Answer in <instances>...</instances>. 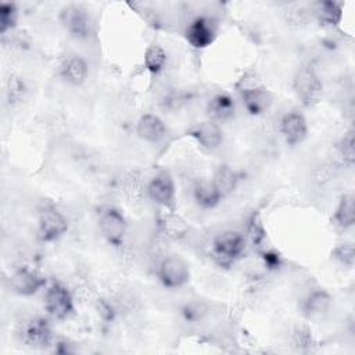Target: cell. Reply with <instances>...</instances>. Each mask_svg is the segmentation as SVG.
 I'll return each instance as SVG.
<instances>
[{
	"label": "cell",
	"mask_w": 355,
	"mask_h": 355,
	"mask_svg": "<svg viewBox=\"0 0 355 355\" xmlns=\"http://www.w3.org/2000/svg\"><path fill=\"white\" fill-rule=\"evenodd\" d=\"M245 236L237 230L219 233L211 244V257L220 268H230L244 252Z\"/></svg>",
	"instance_id": "6da1fadb"
},
{
	"label": "cell",
	"mask_w": 355,
	"mask_h": 355,
	"mask_svg": "<svg viewBox=\"0 0 355 355\" xmlns=\"http://www.w3.org/2000/svg\"><path fill=\"white\" fill-rule=\"evenodd\" d=\"M293 90L305 107H312L319 103L323 93V83L312 65L304 64L297 68L293 76Z\"/></svg>",
	"instance_id": "7a4b0ae2"
},
{
	"label": "cell",
	"mask_w": 355,
	"mask_h": 355,
	"mask_svg": "<svg viewBox=\"0 0 355 355\" xmlns=\"http://www.w3.org/2000/svg\"><path fill=\"white\" fill-rule=\"evenodd\" d=\"M236 87L240 100L248 114L259 115L269 108L272 103V94L257 78L243 76L236 85Z\"/></svg>",
	"instance_id": "3957f363"
},
{
	"label": "cell",
	"mask_w": 355,
	"mask_h": 355,
	"mask_svg": "<svg viewBox=\"0 0 355 355\" xmlns=\"http://www.w3.org/2000/svg\"><path fill=\"white\" fill-rule=\"evenodd\" d=\"M98 229L110 245L115 248L123 245L128 233V222L122 211H119L116 207L108 205L100 209Z\"/></svg>",
	"instance_id": "277c9868"
},
{
	"label": "cell",
	"mask_w": 355,
	"mask_h": 355,
	"mask_svg": "<svg viewBox=\"0 0 355 355\" xmlns=\"http://www.w3.org/2000/svg\"><path fill=\"white\" fill-rule=\"evenodd\" d=\"M44 309L53 319L57 320H64L73 313V298L64 283L53 280L47 286L44 291Z\"/></svg>",
	"instance_id": "5b68a950"
},
{
	"label": "cell",
	"mask_w": 355,
	"mask_h": 355,
	"mask_svg": "<svg viewBox=\"0 0 355 355\" xmlns=\"http://www.w3.org/2000/svg\"><path fill=\"white\" fill-rule=\"evenodd\" d=\"M157 277L162 287L179 290L190 282V266L182 257L168 255L159 262Z\"/></svg>",
	"instance_id": "8992f818"
},
{
	"label": "cell",
	"mask_w": 355,
	"mask_h": 355,
	"mask_svg": "<svg viewBox=\"0 0 355 355\" xmlns=\"http://www.w3.org/2000/svg\"><path fill=\"white\" fill-rule=\"evenodd\" d=\"M148 198L158 207L176 211V186L169 171H159L147 184Z\"/></svg>",
	"instance_id": "52a82bcc"
},
{
	"label": "cell",
	"mask_w": 355,
	"mask_h": 355,
	"mask_svg": "<svg viewBox=\"0 0 355 355\" xmlns=\"http://www.w3.org/2000/svg\"><path fill=\"white\" fill-rule=\"evenodd\" d=\"M68 219L53 205H46L37 215V236L44 243H53L68 230Z\"/></svg>",
	"instance_id": "ba28073f"
},
{
	"label": "cell",
	"mask_w": 355,
	"mask_h": 355,
	"mask_svg": "<svg viewBox=\"0 0 355 355\" xmlns=\"http://www.w3.org/2000/svg\"><path fill=\"white\" fill-rule=\"evenodd\" d=\"M60 22L65 31L76 39H86L93 31L90 15L80 6H67L60 11Z\"/></svg>",
	"instance_id": "9c48e42d"
},
{
	"label": "cell",
	"mask_w": 355,
	"mask_h": 355,
	"mask_svg": "<svg viewBox=\"0 0 355 355\" xmlns=\"http://www.w3.org/2000/svg\"><path fill=\"white\" fill-rule=\"evenodd\" d=\"M333 305L330 293L324 288H313L308 291L300 301V311L304 318L309 320H319L324 318Z\"/></svg>",
	"instance_id": "30bf717a"
},
{
	"label": "cell",
	"mask_w": 355,
	"mask_h": 355,
	"mask_svg": "<svg viewBox=\"0 0 355 355\" xmlns=\"http://www.w3.org/2000/svg\"><path fill=\"white\" fill-rule=\"evenodd\" d=\"M184 37L191 47L198 50L207 49L216 37V25L208 17H197L187 25Z\"/></svg>",
	"instance_id": "8fae6325"
},
{
	"label": "cell",
	"mask_w": 355,
	"mask_h": 355,
	"mask_svg": "<svg viewBox=\"0 0 355 355\" xmlns=\"http://www.w3.org/2000/svg\"><path fill=\"white\" fill-rule=\"evenodd\" d=\"M10 284L15 294L22 297H31L42 290L47 284V280L39 272L22 266L14 270L10 277Z\"/></svg>",
	"instance_id": "7c38bea8"
},
{
	"label": "cell",
	"mask_w": 355,
	"mask_h": 355,
	"mask_svg": "<svg viewBox=\"0 0 355 355\" xmlns=\"http://www.w3.org/2000/svg\"><path fill=\"white\" fill-rule=\"evenodd\" d=\"M189 136L193 137L196 143L205 151H214L223 143L222 126L212 119H205L196 123L189 130Z\"/></svg>",
	"instance_id": "4fadbf2b"
},
{
	"label": "cell",
	"mask_w": 355,
	"mask_h": 355,
	"mask_svg": "<svg viewBox=\"0 0 355 355\" xmlns=\"http://www.w3.org/2000/svg\"><path fill=\"white\" fill-rule=\"evenodd\" d=\"M280 133L288 146L302 143L308 136V122L298 111L286 112L280 119Z\"/></svg>",
	"instance_id": "5bb4252c"
},
{
	"label": "cell",
	"mask_w": 355,
	"mask_h": 355,
	"mask_svg": "<svg viewBox=\"0 0 355 355\" xmlns=\"http://www.w3.org/2000/svg\"><path fill=\"white\" fill-rule=\"evenodd\" d=\"M22 341L33 348H46L53 344V330L47 319L35 318L25 326Z\"/></svg>",
	"instance_id": "9a60e30c"
},
{
	"label": "cell",
	"mask_w": 355,
	"mask_h": 355,
	"mask_svg": "<svg viewBox=\"0 0 355 355\" xmlns=\"http://www.w3.org/2000/svg\"><path fill=\"white\" fill-rule=\"evenodd\" d=\"M165 122L155 114H144L139 118L136 125L137 136L146 143H159L166 136Z\"/></svg>",
	"instance_id": "2e32d148"
},
{
	"label": "cell",
	"mask_w": 355,
	"mask_h": 355,
	"mask_svg": "<svg viewBox=\"0 0 355 355\" xmlns=\"http://www.w3.org/2000/svg\"><path fill=\"white\" fill-rule=\"evenodd\" d=\"M60 76L71 86H80L89 76V65L83 57L69 55L60 67Z\"/></svg>",
	"instance_id": "e0dca14e"
},
{
	"label": "cell",
	"mask_w": 355,
	"mask_h": 355,
	"mask_svg": "<svg viewBox=\"0 0 355 355\" xmlns=\"http://www.w3.org/2000/svg\"><path fill=\"white\" fill-rule=\"evenodd\" d=\"M236 104L230 94L218 93L207 104V115L208 119H212L218 123L226 122L234 116Z\"/></svg>",
	"instance_id": "ac0fdd59"
},
{
	"label": "cell",
	"mask_w": 355,
	"mask_h": 355,
	"mask_svg": "<svg viewBox=\"0 0 355 355\" xmlns=\"http://www.w3.org/2000/svg\"><path fill=\"white\" fill-rule=\"evenodd\" d=\"M194 202L202 209H212L220 204L223 196L212 180H200L193 187Z\"/></svg>",
	"instance_id": "d6986e66"
},
{
	"label": "cell",
	"mask_w": 355,
	"mask_h": 355,
	"mask_svg": "<svg viewBox=\"0 0 355 355\" xmlns=\"http://www.w3.org/2000/svg\"><path fill=\"white\" fill-rule=\"evenodd\" d=\"M333 222L337 227L347 230L355 223V197L352 193H345L340 197L333 214Z\"/></svg>",
	"instance_id": "ffe728a7"
},
{
	"label": "cell",
	"mask_w": 355,
	"mask_h": 355,
	"mask_svg": "<svg viewBox=\"0 0 355 355\" xmlns=\"http://www.w3.org/2000/svg\"><path fill=\"white\" fill-rule=\"evenodd\" d=\"M241 178H243L241 172L232 168L230 165L223 164L216 169V172L211 180L214 182V184L218 187V190L220 191V194L225 198L237 187Z\"/></svg>",
	"instance_id": "44dd1931"
},
{
	"label": "cell",
	"mask_w": 355,
	"mask_h": 355,
	"mask_svg": "<svg viewBox=\"0 0 355 355\" xmlns=\"http://www.w3.org/2000/svg\"><path fill=\"white\" fill-rule=\"evenodd\" d=\"M316 17L322 25L337 26L343 19V3L319 1L316 4Z\"/></svg>",
	"instance_id": "7402d4cb"
},
{
	"label": "cell",
	"mask_w": 355,
	"mask_h": 355,
	"mask_svg": "<svg viewBox=\"0 0 355 355\" xmlns=\"http://www.w3.org/2000/svg\"><path fill=\"white\" fill-rule=\"evenodd\" d=\"M166 51L162 46L159 44H150L143 57V64L144 68L148 71L151 75H158L166 65Z\"/></svg>",
	"instance_id": "603a6c76"
},
{
	"label": "cell",
	"mask_w": 355,
	"mask_h": 355,
	"mask_svg": "<svg viewBox=\"0 0 355 355\" xmlns=\"http://www.w3.org/2000/svg\"><path fill=\"white\" fill-rule=\"evenodd\" d=\"M165 212L161 215L159 218V226L162 229V232L173 239H178L183 234H186L187 226L184 223V220L175 214V211H169V209H164Z\"/></svg>",
	"instance_id": "cb8c5ba5"
},
{
	"label": "cell",
	"mask_w": 355,
	"mask_h": 355,
	"mask_svg": "<svg viewBox=\"0 0 355 355\" xmlns=\"http://www.w3.org/2000/svg\"><path fill=\"white\" fill-rule=\"evenodd\" d=\"M19 11L15 3L3 1L0 4V33L6 35L8 31L14 29L18 24Z\"/></svg>",
	"instance_id": "d4e9b609"
},
{
	"label": "cell",
	"mask_w": 355,
	"mask_h": 355,
	"mask_svg": "<svg viewBox=\"0 0 355 355\" xmlns=\"http://www.w3.org/2000/svg\"><path fill=\"white\" fill-rule=\"evenodd\" d=\"M337 153L341 161L347 165H354L355 161V147H354V135L352 132H348L341 137V140L337 143Z\"/></svg>",
	"instance_id": "484cf974"
},
{
	"label": "cell",
	"mask_w": 355,
	"mask_h": 355,
	"mask_svg": "<svg viewBox=\"0 0 355 355\" xmlns=\"http://www.w3.org/2000/svg\"><path fill=\"white\" fill-rule=\"evenodd\" d=\"M331 255H333V258L338 263H341V265H344L347 268H352L354 266V262H355V248H354L352 244L345 243V244L337 245L333 250Z\"/></svg>",
	"instance_id": "4316f807"
},
{
	"label": "cell",
	"mask_w": 355,
	"mask_h": 355,
	"mask_svg": "<svg viewBox=\"0 0 355 355\" xmlns=\"http://www.w3.org/2000/svg\"><path fill=\"white\" fill-rule=\"evenodd\" d=\"M207 313V306L200 301H190L182 306V315L187 322H197Z\"/></svg>",
	"instance_id": "83f0119b"
},
{
	"label": "cell",
	"mask_w": 355,
	"mask_h": 355,
	"mask_svg": "<svg viewBox=\"0 0 355 355\" xmlns=\"http://www.w3.org/2000/svg\"><path fill=\"white\" fill-rule=\"evenodd\" d=\"M247 234L250 237V240L254 243V245H259L262 243V240L265 239V229L262 226V222L257 218L252 216L250 223H248V229H247Z\"/></svg>",
	"instance_id": "f1b7e54d"
},
{
	"label": "cell",
	"mask_w": 355,
	"mask_h": 355,
	"mask_svg": "<svg viewBox=\"0 0 355 355\" xmlns=\"http://www.w3.org/2000/svg\"><path fill=\"white\" fill-rule=\"evenodd\" d=\"M294 343L301 348L308 347L312 343V337H311L309 330L306 327H297L294 330Z\"/></svg>",
	"instance_id": "f546056e"
},
{
	"label": "cell",
	"mask_w": 355,
	"mask_h": 355,
	"mask_svg": "<svg viewBox=\"0 0 355 355\" xmlns=\"http://www.w3.org/2000/svg\"><path fill=\"white\" fill-rule=\"evenodd\" d=\"M10 98L14 101V100H19L22 93H24V83L21 79L18 78H11V82H10Z\"/></svg>",
	"instance_id": "4dcf8cb0"
},
{
	"label": "cell",
	"mask_w": 355,
	"mask_h": 355,
	"mask_svg": "<svg viewBox=\"0 0 355 355\" xmlns=\"http://www.w3.org/2000/svg\"><path fill=\"white\" fill-rule=\"evenodd\" d=\"M262 258H263L265 265L270 269H276V268L280 266L282 259H280L279 252H276V251H266V252H263Z\"/></svg>",
	"instance_id": "1f68e13d"
}]
</instances>
